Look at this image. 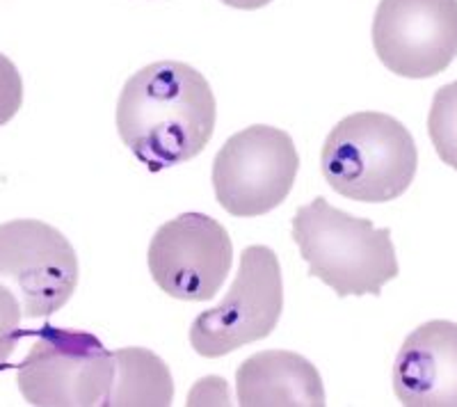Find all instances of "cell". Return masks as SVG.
<instances>
[{"instance_id":"cell-1","label":"cell","mask_w":457,"mask_h":407,"mask_svg":"<svg viewBox=\"0 0 457 407\" xmlns=\"http://www.w3.org/2000/svg\"><path fill=\"white\" fill-rule=\"evenodd\" d=\"M213 89L183 62H154L126 80L117 101V131L151 172L193 161L215 131Z\"/></svg>"},{"instance_id":"cell-2","label":"cell","mask_w":457,"mask_h":407,"mask_svg":"<svg viewBox=\"0 0 457 407\" xmlns=\"http://www.w3.org/2000/svg\"><path fill=\"white\" fill-rule=\"evenodd\" d=\"M293 240L309 263V275L328 284L338 298L379 295L382 287L398 277L391 231L334 209L325 197L297 211Z\"/></svg>"},{"instance_id":"cell-3","label":"cell","mask_w":457,"mask_h":407,"mask_svg":"<svg viewBox=\"0 0 457 407\" xmlns=\"http://www.w3.org/2000/svg\"><path fill=\"white\" fill-rule=\"evenodd\" d=\"M419 152L405 126L385 112H354L338 121L322 145L320 168L334 193L382 204L407 193Z\"/></svg>"},{"instance_id":"cell-4","label":"cell","mask_w":457,"mask_h":407,"mask_svg":"<svg viewBox=\"0 0 457 407\" xmlns=\"http://www.w3.org/2000/svg\"><path fill=\"white\" fill-rule=\"evenodd\" d=\"M26 335L32 345L16 369V385L30 405L92 407L108 403L114 355L96 336L53 325Z\"/></svg>"},{"instance_id":"cell-5","label":"cell","mask_w":457,"mask_h":407,"mask_svg":"<svg viewBox=\"0 0 457 407\" xmlns=\"http://www.w3.org/2000/svg\"><path fill=\"white\" fill-rule=\"evenodd\" d=\"M297 170L300 156L288 133L275 126H250L228 137L215 156V197L236 218L270 213L293 190Z\"/></svg>"},{"instance_id":"cell-6","label":"cell","mask_w":457,"mask_h":407,"mask_svg":"<svg viewBox=\"0 0 457 407\" xmlns=\"http://www.w3.org/2000/svg\"><path fill=\"white\" fill-rule=\"evenodd\" d=\"M284 309L279 259L270 247L243 250L234 284L218 307L199 313L190 328V344L202 357H222L265 339Z\"/></svg>"},{"instance_id":"cell-7","label":"cell","mask_w":457,"mask_h":407,"mask_svg":"<svg viewBox=\"0 0 457 407\" xmlns=\"http://www.w3.org/2000/svg\"><path fill=\"white\" fill-rule=\"evenodd\" d=\"M0 279L21 295L26 319H46L79 287V256L62 231L42 220L0 225Z\"/></svg>"},{"instance_id":"cell-8","label":"cell","mask_w":457,"mask_h":407,"mask_svg":"<svg viewBox=\"0 0 457 407\" xmlns=\"http://www.w3.org/2000/svg\"><path fill=\"white\" fill-rule=\"evenodd\" d=\"M234 245L218 220L204 213H183L170 220L149 245L154 282L170 298L204 303L218 295L231 270Z\"/></svg>"},{"instance_id":"cell-9","label":"cell","mask_w":457,"mask_h":407,"mask_svg":"<svg viewBox=\"0 0 457 407\" xmlns=\"http://www.w3.org/2000/svg\"><path fill=\"white\" fill-rule=\"evenodd\" d=\"M373 46L403 79H432L457 58V0H382Z\"/></svg>"},{"instance_id":"cell-10","label":"cell","mask_w":457,"mask_h":407,"mask_svg":"<svg viewBox=\"0 0 457 407\" xmlns=\"http://www.w3.org/2000/svg\"><path fill=\"white\" fill-rule=\"evenodd\" d=\"M394 392L407 407H457V323L416 328L394 364Z\"/></svg>"},{"instance_id":"cell-11","label":"cell","mask_w":457,"mask_h":407,"mask_svg":"<svg viewBox=\"0 0 457 407\" xmlns=\"http://www.w3.org/2000/svg\"><path fill=\"white\" fill-rule=\"evenodd\" d=\"M238 403L256 405H325L320 373L291 350H265L240 364L236 373Z\"/></svg>"},{"instance_id":"cell-12","label":"cell","mask_w":457,"mask_h":407,"mask_svg":"<svg viewBox=\"0 0 457 407\" xmlns=\"http://www.w3.org/2000/svg\"><path fill=\"white\" fill-rule=\"evenodd\" d=\"M114 378L105 405H170L174 380L165 361L146 348L114 350Z\"/></svg>"},{"instance_id":"cell-13","label":"cell","mask_w":457,"mask_h":407,"mask_svg":"<svg viewBox=\"0 0 457 407\" xmlns=\"http://www.w3.org/2000/svg\"><path fill=\"white\" fill-rule=\"evenodd\" d=\"M428 133L436 156L457 172V80L436 89L428 115Z\"/></svg>"},{"instance_id":"cell-14","label":"cell","mask_w":457,"mask_h":407,"mask_svg":"<svg viewBox=\"0 0 457 407\" xmlns=\"http://www.w3.org/2000/svg\"><path fill=\"white\" fill-rule=\"evenodd\" d=\"M23 309L14 293L0 284V369H5L16 344L26 336L21 329Z\"/></svg>"},{"instance_id":"cell-15","label":"cell","mask_w":457,"mask_h":407,"mask_svg":"<svg viewBox=\"0 0 457 407\" xmlns=\"http://www.w3.org/2000/svg\"><path fill=\"white\" fill-rule=\"evenodd\" d=\"M23 104V80L19 69L7 55L0 53V126L14 120Z\"/></svg>"},{"instance_id":"cell-16","label":"cell","mask_w":457,"mask_h":407,"mask_svg":"<svg viewBox=\"0 0 457 407\" xmlns=\"http://www.w3.org/2000/svg\"><path fill=\"white\" fill-rule=\"evenodd\" d=\"M222 3L228 7H236V10H261L272 0H222Z\"/></svg>"}]
</instances>
